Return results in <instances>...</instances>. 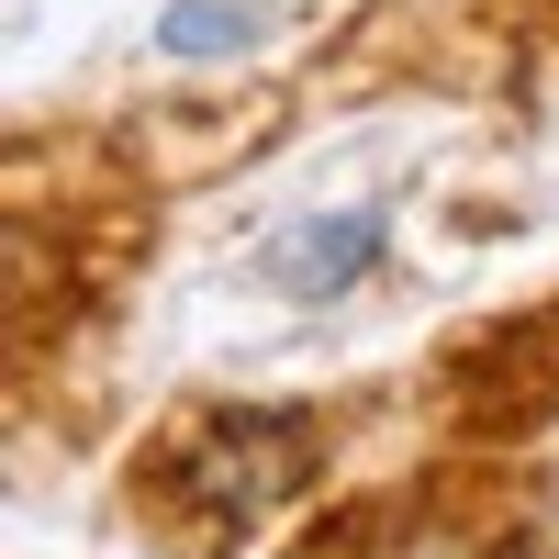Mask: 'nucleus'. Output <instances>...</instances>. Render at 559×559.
<instances>
[{
    "instance_id": "3",
    "label": "nucleus",
    "mask_w": 559,
    "mask_h": 559,
    "mask_svg": "<svg viewBox=\"0 0 559 559\" xmlns=\"http://www.w3.org/2000/svg\"><path fill=\"white\" fill-rule=\"evenodd\" d=\"M168 57H247V45H269V12L258 0H179V12L157 23Z\"/></svg>"
},
{
    "instance_id": "1",
    "label": "nucleus",
    "mask_w": 559,
    "mask_h": 559,
    "mask_svg": "<svg viewBox=\"0 0 559 559\" xmlns=\"http://www.w3.org/2000/svg\"><path fill=\"white\" fill-rule=\"evenodd\" d=\"M313 459H324V437L302 426L292 403H247V414H213V426L168 459V492L191 503L202 526L247 537V526H269L280 503L313 481Z\"/></svg>"
},
{
    "instance_id": "2",
    "label": "nucleus",
    "mask_w": 559,
    "mask_h": 559,
    "mask_svg": "<svg viewBox=\"0 0 559 559\" xmlns=\"http://www.w3.org/2000/svg\"><path fill=\"white\" fill-rule=\"evenodd\" d=\"M369 258H381V213H313V224H292V236L269 247V280L292 302H324V292H347Z\"/></svg>"
},
{
    "instance_id": "4",
    "label": "nucleus",
    "mask_w": 559,
    "mask_h": 559,
    "mask_svg": "<svg viewBox=\"0 0 559 559\" xmlns=\"http://www.w3.org/2000/svg\"><path fill=\"white\" fill-rule=\"evenodd\" d=\"M503 559H559V503H537V515L515 526V548H503Z\"/></svg>"
}]
</instances>
